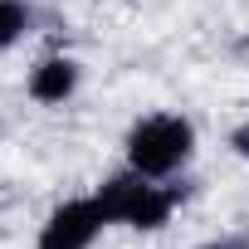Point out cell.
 Listing matches in <instances>:
<instances>
[{"label": "cell", "mask_w": 249, "mask_h": 249, "mask_svg": "<svg viewBox=\"0 0 249 249\" xmlns=\"http://www.w3.org/2000/svg\"><path fill=\"white\" fill-rule=\"evenodd\" d=\"M107 225L112 220H107L98 196H69L44 215V225L35 234V249H93Z\"/></svg>", "instance_id": "obj_3"}, {"label": "cell", "mask_w": 249, "mask_h": 249, "mask_svg": "<svg viewBox=\"0 0 249 249\" xmlns=\"http://www.w3.org/2000/svg\"><path fill=\"white\" fill-rule=\"evenodd\" d=\"M225 147H230V152H234V157H239V161L249 166V117H244V122H234V127H230Z\"/></svg>", "instance_id": "obj_6"}, {"label": "cell", "mask_w": 249, "mask_h": 249, "mask_svg": "<svg viewBox=\"0 0 249 249\" xmlns=\"http://www.w3.org/2000/svg\"><path fill=\"white\" fill-rule=\"evenodd\" d=\"M191 249H249V234H215V239H200Z\"/></svg>", "instance_id": "obj_7"}, {"label": "cell", "mask_w": 249, "mask_h": 249, "mask_svg": "<svg viewBox=\"0 0 249 249\" xmlns=\"http://www.w3.org/2000/svg\"><path fill=\"white\" fill-rule=\"evenodd\" d=\"M78 88H83V64L73 54H64V49L39 54L25 69V98L39 103V107H64V103L78 98Z\"/></svg>", "instance_id": "obj_4"}, {"label": "cell", "mask_w": 249, "mask_h": 249, "mask_svg": "<svg viewBox=\"0 0 249 249\" xmlns=\"http://www.w3.org/2000/svg\"><path fill=\"white\" fill-rule=\"evenodd\" d=\"M93 196L103 200V210H107L112 225L132 230V234H161V230L176 220V210H181V200H186V186H181V181H147V176H137V171L122 166V171L107 176Z\"/></svg>", "instance_id": "obj_2"}, {"label": "cell", "mask_w": 249, "mask_h": 249, "mask_svg": "<svg viewBox=\"0 0 249 249\" xmlns=\"http://www.w3.org/2000/svg\"><path fill=\"white\" fill-rule=\"evenodd\" d=\"M234 54H244V59H249V35H244V39L234 44Z\"/></svg>", "instance_id": "obj_8"}, {"label": "cell", "mask_w": 249, "mask_h": 249, "mask_svg": "<svg viewBox=\"0 0 249 249\" xmlns=\"http://www.w3.org/2000/svg\"><path fill=\"white\" fill-rule=\"evenodd\" d=\"M200 132L186 112H142L122 137V166L147 181H176L196 161Z\"/></svg>", "instance_id": "obj_1"}, {"label": "cell", "mask_w": 249, "mask_h": 249, "mask_svg": "<svg viewBox=\"0 0 249 249\" xmlns=\"http://www.w3.org/2000/svg\"><path fill=\"white\" fill-rule=\"evenodd\" d=\"M35 35V5L30 0H0V54L20 49Z\"/></svg>", "instance_id": "obj_5"}]
</instances>
